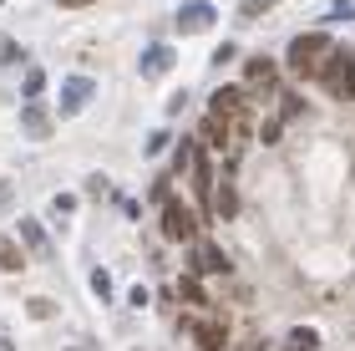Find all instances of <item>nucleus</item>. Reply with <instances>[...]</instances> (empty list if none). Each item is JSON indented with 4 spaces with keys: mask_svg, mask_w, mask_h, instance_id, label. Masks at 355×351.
I'll return each instance as SVG.
<instances>
[{
    "mask_svg": "<svg viewBox=\"0 0 355 351\" xmlns=\"http://www.w3.org/2000/svg\"><path fill=\"white\" fill-rule=\"evenodd\" d=\"M289 351H320V331L315 326H289Z\"/></svg>",
    "mask_w": 355,
    "mask_h": 351,
    "instance_id": "4468645a",
    "label": "nucleus"
},
{
    "mask_svg": "<svg viewBox=\"0 0 355 351\" xmlns=\"http://www.w3.org/2000/svg\"><path fill=\"white\" fill-rule=\"evenodd\" d=\"M10 204H15V188H10L6 179H0V209H10Z\"/></svg>",
    "mask_w": 355,
    "mask_h": 351,
    "instance_id": "393cba45",
    "label": "nucleus"
},
{
    "mask_svg": "<svg viewBox=\"0 0 355 351\" xmlns=\"http://www.w3.org/2000/svg\"><path fill=\"white\" fill-rule=\"evenodd\" d=\"M87 188H92V199H107V194H112V179H107V173H92Z\"/></svg>",
    "mask_w": 355,
    "mask_h": 351,
    "instance_id": "6ab92c4d",
    "label": "nucleus"
},
{
    "mask_svg": "<svg viewBox=\"0 0 355 351\" xmlns=\"http://www.w3.org/2000/svg\"><path fill=\"white\" fill-rule=\"evenodd\" d=\"M41 87H46V72H26V97H31V102L41 97Z\"/></svg>",
    "mask_w": 355,
    "mask_h": 351,
    "instance_id": "aec40b11",
    "label": "nucleus"
},
{
    "mask_svg": "<svg viewBox=\"0 0 355 351\" xmlns=\"http://www.w3.org/2000/svg\"><path fill=\"white\" fill-rule=\"evenodd\" d=\"M56 6H67V10H76V6H96V0H56Z\"/></svg>",
    "mask_w": 355,
    "mask_h": 351,
    "instance_id": "a878e982",
    "label": "nucleus"
},
{
    "mask_svg": "<svg viewBox=\"0 0 355 351\" xmlns=\"http://www.w3.org/2000/svg\"><path fill=\"white\" fill-rule=\"evenodd\" d=\"M304 113V102L295 97V92H284V97H279V117H300Z\"/></svg>",
    "mask_w": 355,
    "mask_h": 351,
    "instance_id": "a211bd4d",
    "label": "nucleus"
},
{
    "mask_svg": "<svg viewBox=\"0 0 355 351\" xmlns=\"http://www.w3.org/2000/svg\"><path fill=\"white\" fill-rule=\"evenodd\" d=\"M92 92H96L92 76H67V87H61V113L76 117V113H82V107L92 102Z\"/></svg>",
    "mask_w": 355,
    "mask_h": 351,
    "instance_id": "423d86ee",
    "label": "nucleus"
},
{
    "mask_svg": "<svg viewBox=\"0 0 355 351\" xmlns=\"http://www.w3.org/2000/svg\"><path fill=\"white\" fill-rule=\"evenodd\" d=\"M163 234L168 239H198V214H193L178 194L163 204Z\"/></svg>",
    "mask_w": 355,
    "mask_h": 351,
    "instance_id": "f03ea898",
    "label": "nucleus"
},
{
    "mask_svg": "<svg viewBox=\"0 0 355 351\" xmlns=\"http://www.w3.org/2000/svg\"><path fill=\"white\" fill-rule=\"evenodd\" d=\"M259 351H279V346H274V341H269V346H259Z\"/></svg>",
    "mask_w": 355,
    "mask_h": 351,
    "instance_id": "cd10ccee",
    "label": "nucleus"
},
{
    "mask_svg": "<svg viewBox=\"0 0 355 351\" xmlns=\"http://www.w3.org/2000/svg\"><path fill=\"white\" fill-rule=\"evenodd\" d=\"M0 351H15V341H10V336H0Z\"/></svg>",
    "mask_w": 355,
    "mask_h": 351,
    "instance_id": "bb28decb",
    "label": "nucleus"
},
{
    "mask_svg": "<svg viewBox=\"0 0 355 351\" xmlns=\"http://www.w3.org/2000/svg\"><path fill=\"white\" fill-rule=\"evenodd\" d=\"M193 341H198L203 351H223V341H229V321H223V316H198V321H193Z\"/></svg>",
    "mask_w": 355,
    "mask_h": 351,
    "instance_id": "7ed1b4c3",
    "label": "nucleus"
},
{
    "mask_svg": "<svg viewBox=\"0 0 355 351\" xmlns=\"http://www.w3.org/2000/svg\"><path fill=\"white\" fill-rule=\"evenodd\" d=\"M0 270H10V275H21V270H26V250L15 245L10 234H0Z\"/></svg>",
    "mask_w": 355,
    "mask_h": 351,
    "instance_id": "f8f14e48",
    "label": "nucleus"
},
{
    "mask_svg": "<svg viewBox=\"0 0 355 351\" xmlns=\"http://www.w3.org/2000/svg\"><path fill=\"white\" fill-rule=\"evenodd\" d=\"M274 6H279V0H239V15H244V21H259V15H269Z\"/></svg>",
    "mask_w": 355,
    "mask_h": 351,
    "instance_id": "dca6fc26",
    "label": "nucleus"
},
{
    "mask_svg": "<svg viewBox=\"0 0 355 351\" xmlns=\"http://www.w3.org/2000/svg\"><path fill=\"white\" fill-rule=\"evenodd\" d=\"M244 72H249V76H244V82H249V92H259V97H269V92L279 87V67H274L269 56H254Z\"/></svg>",
    "mask_w": 355,
    "mask_h": 351,
    "instance_id": "6e6552de",
    "label": "nucleus"
},
{
    "mask_svg": "<svg viewBox=\"0 0 355 351\" xmlns=\"http://www.w3.org/2000/svg\"><path fill=\"white\" fill-rule=\"evenodd\" d=\"M21 127H26V138H51V113H46L41 102H26Z\"/></svg>",
    "mask_w": 355,
    "mask_h": 351,
    "instance_id": "9d476101",
    "label": "nucleus"
},
{
    "mask_svg": "<svg viewBox=\"0 0 355 351\" xmlns=\"http://www.w3.org/2000/svg\"><path fill=\"white\" fill-rule=\"evenodd\" d=\"M214 21H218L214 0H193V6H183V10H178V31H183V36H198V31H208Z\"/></svg>",
    "mask_w": 355,
    "mask_h": 351,
    "instance_id": "20e7f679",
    "label": "nucleus"
},
{
    "mask_svg": "<svg viewBox=\"0 0 355 351\" xmlns=\"http://www.w3.org/2000/svg\"><path fill=\"white\" fill-rule=\"evenodd\" d=\"M279 127H284V117H269V122H264V142L279 138Z\"/></svg>",
    "mask_w": 355,
    "mask_h": 351,
    "instance_id": "b1692460",
    "label": "nucleus"
},
{
    "mask_svg": "<svg viewBox=\"0 0 355 351\" xmlns=\"http://www.w3.org/2000/svg\"><path fill=\"white\" fill-rule=\"evenodd\" d=\"M31 316H36V321H51V316H56V300H46V295H31Z\"/></svg>",
    "mask_w": 355,
    "mask_h": 351,
    "instance_id": "f3484780",
    "label": "nucleus"
},
{
    "mask_svg": "<svg viewBox=\"0 0 355 351\" xmlns=\"http://www.w3.org/2000/svg\"><path fill=\"white\" fill-rule=\"evenodd\" d=\"M340 97L355 102V56H350V67H345V87H340Z\"/></svg>",
    "mask_w": 355,
    "mask_h": 351,
    "instance_id": "5701e85b",
    "label": "nucleus"
},
{
    "mask_svg": "<svg viewBox=\"0 0 355 351\" xmlns=\"http://www.w3.org/2000/svg\"><path fill=\"white\" fill-rule=\"evenodd\" d=\"M330 31H304L289 41V76H320V67L330 61Z\"/></svg>",
    "mask_w": 355,
    "mask_h": 351,
    "instance_id": "f257e3e1",
    "label": "nucleus"
},
{
    "mask_svg": "<svg viewBox=\"0 0 355 351\" xmlns=\"http://www.w3.org/2000/svg\"><path fill=\"white\" fill-rule=\"evenodd\" d=\"M92 291L102 295V300H112V280H107V270H92Z\"/></svg>",
    "mask_w": 355,
    "mask_h": 351,
    "instance_id": "412c9836",
    "label": "nucleus"
},
{
    "mask_svg": "<svg viewBox=\"0 0 355 351\" xmlns=\"http://www.w3.org/2000/svg\"><path fill=\"white\" fill-rule=\"evenodd\" d=\"M198 142H208V148H218V153H229V122L208 113V117H203V127H198Z\"/></svg>",
    "mask_w": 355,
    "mask_h": 351,
    "instance_id": "9b49d317",
    "label": "nucleus"
},
{
    "mask_svg": "<svg viewBox=\"0 0 355 351\" xmlns=\"http://www.w3.org/2000/svg\"><path fill=\"white\" fill-rule=\"evenodd\" d=\"M21 239H26V250H36V254L51 250V245H46V229L36 225V219H21Z\"/></svg>",
    "mask_w": 355,
    "mask_h": 351,
    "instance_id": "2eb2a0df",
    "label": "nucleus"
},
{
    "mask_svg": "<svg viewBox=\"0 0 355 351\" xmlns=\"http://www.w3.org/2000/svg\"><path fill=\"white\" fill-rule=\"evenodd\" d=\"M214 194H218V199H214V209H218L223 219H234V214H239V188H234V179H223Z\"/></svg>",
    "mask_w": 355,
    "mask_h": 351,
    "instance_id": "ddd939ff",
    "label": "nucleus"
},
{
    "mask_svg": "<svg viewBox=\"0 0 355 351\" xmlns=\"http://www.w3.org/2000/svg\"><path fill=\"white\" fill-rule=\"evenodd\" d=\"M163 148H168V127H157V133H153V138H148V153H153V158H157V153H163Z\"/></svg>",
    "mask_w": 355,
    "mask_h": 351,
    "instance_id": "4be33fe9",
    "label": "nucleus"
},
{
    "mask_svg": "<svg viewBox=\"0 0 355 351\" xmlns=\"http://www.w3.org/2000/svg\"><path fill=\"white\" fill-rule=\"evenodd\" d=\"M193 270H208V275H234L229 254H223L214 239H198V245H193Z\"/></svg>",
    "mask_w": 355,
    "mask_h": 351,
    "instance_id": "39448f33",
    "label": "nucleus"
},
{
    "mask_svg": "<svg viewBox=\"0 0 355 351\" xmlns=\"http://www.w3.org/2000/svg\"><path fill=\"white\" fill-rule=\"evenodd\" d=\"M208 107H214V117H223V122H239V117H244V107H249V97H244V87H218Z\"/></svg>",
    "mask_w": 355,
    "mask_h": 351,
    "instance_id": "0eeeda50",
    "label": "nucleus"
},
{
    "mask_svg": "<svg viewBox=\"0 0 355 351\" xmlns=\"http://www.w3.org/2000/svg\"><path fill=\"white\" fill-rule=\"evenodd\" d=\"M173 46H163V41H157V46H148V51H142V61H137V72L142 76H168L173 72Z\"/></svg>",
    "mask_w": 355,
    "mask_h": 351,
    "instance_id": "1a4fd4ad",
    "label": "nucleus"
}]
</instances>
